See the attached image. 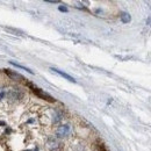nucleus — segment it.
I'll use <instances>...</instances> for the list:
<instances>
[{"instance_id":"nucleus-1","label":"nucleus","mask_w":151,"mask_h":151,"mask_svg":"<svg viewBox=\"0 0 151 151\" xmlns=\"http://www.w3.org/2000/svg\"><path fill=\"white\" fill-rule=\"evenodd\" d=\"M33 91H34V92H35L40 98H42V99H44V100H48V101H50V102H54V101H55V99H54L52 96H50L49 94H47V93L42 92L40 88H35V87H33Z\"/></svg>"},{"instance_id":"nucleus-2","label":"nucleus","mask_w":151,"mask_h":151,"mask_svg":"<svg viewBox=\"0 0 151 151\" xmlns=\"http://www.w3.org/2000/svg\"><path fill=\"white\" fill-rule=\"evenodd\" d=\"M69 132H70V127L69 126H60L57 129L56 134L58 137H65V136L69 135Z\"/></svg>"},{"instance_id":"nucleus-3","label":"nucleus","mask_w":151,"mask_h":151,"mask_svg":"<svg viewBox=\"0 0 151 151\" xmlns=\"http://www.w3.org/2000/svg\"><path fill=\"white\" fill-rule=\"evenodd\" d=\"M51 71H54V72H56V73H58L59 76H62V77H64V78H66L68 80H70V81H73L75 83L76 80L71 77V76L66 75L65 72H63V71H59V70H57V69H51Z\"/></svg>"},{"instance_id":"nucleus-4","label":"nucleus","mask_w":151,"mask_h":151,"mask_svg":"<svg viewBox=\"0 0 151 151\" xmlns=\"http://www.w3.org/2000/svg\"><path fill=\"white\" fill-rule=\"evenodd\" d=\"M121 18H122V21H123V22H129V21H130V17H129L127 13H123Z\"/></svg>"},{"instance_id":"nucleus-5","label":"nucleus","mask_w":151,"mask_h":151,"mask_svg":"<svg viewBox=\"0 0 151 151\" xmlns=\"http://www.w3.org/2000/svg\"><path fill=\"white\" fill-rule=\"evenodd\" d=\"M59 11H63V12H66L68 9H66L65 7H63V6H59Z\"/></svg>"}]
</instances>
